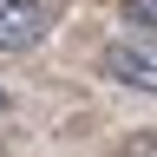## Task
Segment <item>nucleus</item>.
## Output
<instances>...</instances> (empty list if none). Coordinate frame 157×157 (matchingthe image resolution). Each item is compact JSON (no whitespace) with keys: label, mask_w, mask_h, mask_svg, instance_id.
<instances>
[{"label":"nucleus","mask_w":157,"mask_h":157,"mask_svg":"<svg viewBox=\"0 0 157 157\" xmlns=\"http://www.w3.org/2000/svg\"><path fill=\"white\" fill-rule=\"evenodd\" d=\"M59 26V0H0V52H26Z\"/></svg>","instance_id":"1"},{"label":"nucleus","mask_w":157,"mask_h":157,"mask_svg":"<svg viewBox=\"0 0 157 157\" xmlns=\"http://www.w3.org/2000/svg\"><path fill=\"white\" fill-rule=\"evenodd\" d=\"M118 157H157V131H137V137H124V144H118Z\"/></svg>","instance_id":"4"},{"label":"nucleus","mask_w":157,"mask_h":157,"mask_svg":"<svg viewBox=\"0 0 157 157\" xmlns=\"http://www.w3.org/2000/svg\"><path fill=\"white\" fill-rule=\"evenodd\" d=\"M124 26H144V33H157V0H124Z\"/></svg>","instance_id":"3"},{"label":"nucleus","mask_w":157,"mask_h":157,"mask_svg":"<svg viewBox=\"0 0 157 157\" xmlns=\"http://www.w3.org/2000/svg\"><path fill=\"white\" fill-rule=\"evenodd\" d=\"M0 111H7V92H0Z\"/></svg>","instance_id":"5"},{"label":"nucleus","mask_w":157,"mask_h":157,"mask_svg":"<svg viewBox=\"0 0 157 157\" xmlns=\"http://www.w3.org/2000/svg\"><path fill=\"white\" fill-rule=\"evenodd\" d=\"M98 66H105V78L131 92H157V39H111Z\"/></svg>","instance_id":"2"}]
</instances>
